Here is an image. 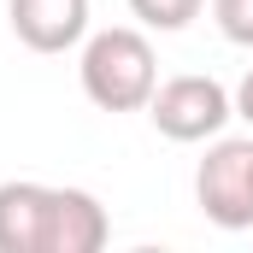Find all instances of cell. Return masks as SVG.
Wrapping results in <instances>:
<instances>
[{"label": "cell", "instance_id": "cell-1", "mask_svg": "<svg viewBox=\"0 0 253 253\" xmlns=\"http://www.w3.org/2000/svg\"><path fill=\"white\" fill-rule=\"evenodd\" d=\"M106 212L83 189L0 183V253H100Z\"/></svg>", "mask_w": 253, "mask_h": 253}, {"label": "cell", "instance_id": "cell-2", "mask_svg": "<svg viewBox=\"0 0 253 253\" xmlns=\"http://www.w3.org/2000/svg\"><path fill=\"white\" fill-rule=\"evenodd\" d=\"M159 88V59H153V42L141 30H100L88 36L83 47V94L100 106V112H135L147 106Z\"/></svg>", "mask_w": 253, "mask_h": 253}, {"label": "cell", "instance_id": "cell-3", "mask_svg": "<svg viewBox=\"0 0 253 253\" xmlns=\"http://www.w3.org/2000/svg\"><path fill=\"white\" fill-rule=\"evenodd\" d=\"M194 200L218 230H253V141H212L194 171Z\"/></svg>", "mask_w": 253, "mask_h": 253}, {"label": "cell", "instance_id": "cell-4", "mask_svg": "<svg viewBox=\"0 0 253 253\" xmlns=\"http://www.w3.org/2000/svg\"><path fill=\"white\" fill-rule=\"evenodd\" d=\"M147 112H153V129L171 135V141H206V135L224 129V118L236 106H230V94H224L218 77H194L189 71V77L159 83L153 100H147Z\"/></svg>", "mask_w": 253, "mask_h": 253}, {"label": "cell", "instance_id": "cell-5", "mask_svg": "<svg viewBox=\"0 0 253 253\" xmlns=\"http://www.w3.org/2000/svg\"><path fill=\"white\" fill-rule=\"evenodd\" d=\"M6 18L30 53H65L88 30V0H6Z\"/></svg>", "mask_w": 253, "mask_h": 253}, {"label": "cell", "instance_id": "cell-6", "mask_svg": "<svg viewBox=\"0 0 253 253\" xmlns=\"http://www.w3.org/2000/svg\"><path fill=\"white\" fill-rule=\"evenodd\" d=\"M206 0H129V12L147 24V30H183L189 18H200Z\"/></svg>", "mask_w": 253, "mask_h": 253}, {"label": "cell", "instance_id": "cell-7", "mask_svg": "<svg viewBox=\"0 0 253 253\" xmlns=\"http://www.w3.org/2000/svg\"><path fill=\"white\" fill-rule=\"evenodd\" d=\"M212 18L236 47H253V0H212Z\"/></svg>", "mask_w": 253, "mask_h": 253}, {"label": "cell", "instance_id": "cell-8", "mask_svg": "<svg viewBox=\"0 0 253 253\" xmlns=\"http://www.w3.org/2000/svg\"><path fill=\"white\" fill-rule=\"evenodd\" d=\"M236 112H242V118L253 124V71L242 77V88H236Z\"/></svg>", "mask_w": 253, "mask_h": 253}]
</instances>
